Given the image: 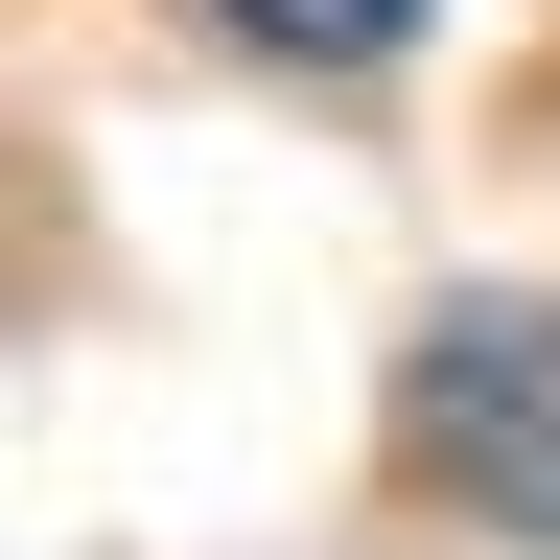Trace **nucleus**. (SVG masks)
I'll return each instance as SVG.
<instances>
[{
  "instance_id": "f257e3e1",
  "label": "nucleus",
  "mask_w": 560,
  "mask_h": 560,
  "mask_svg": "<svg viewBox=\"0 0 560 560\" xmlns=\"http://www.w3.org/2000/svg\"><path fill=\"white\" fill-rule=\"evenodd\" d=\"M397 490H444L467 537L560 560V304H514V280L420 304V350H397Z\"/></svg>"
},
{
  "instance_id": "f03ea898",
  "label": "nucleus",
  "mask_w": 560,
  "mask_h": 560,
  "mask_svg": "<svg viewBox=\"0 0 560 560\" xmlns=\"http://www.w3.org/2000/svg\"><path fill=\"white\" fill-rule=\"evenodd\" d=\"M444 0H210V47H257V70H397Z\"/></svg>"
}]
</instances>
